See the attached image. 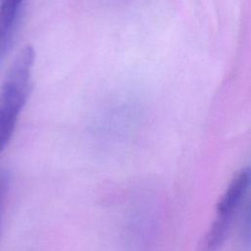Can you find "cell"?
<instances>
[{"instance_id":"obj_3","label":"cell","mask_w":251,"mask_h":251,"mask_svg":"<svg viewBox=\"0 0 251 251\" xmlns=\"http://www.w3.org/2000/svg\"><path fill=\"white\" fill-rule=\"evenodd\" d=\"M233 214H220L217 216L206 233L200 239L197 251H218L226 239L231 228Z\"/></svg>"},{"instance_id":"obj_4","label":"cell","mask_w":251,"mask_h":251,"mask_svg":"<svg viewBox=\"0 0 251 251\" xmlns=\"http://www.w3.org/2000/svg\"><path fill=\"white\" fill-rule=\"evenodd\" d=\"M24 0H0V48L10 40Z\"/></svg>"},{"instance_id":"obj_1","label":"cell","mask_w":251,"mask_h":251,"mask_svg":"<svg viewBox=\"0 0 251 251\" xmlns=\"http://www.w3.org/2000/svg\"><path fill=\"white\" fill-rule=\"evenodd\" d=\"M34 51L25 45L15 58L0 89V155L9 144L30 88Z\"/></svg>"},{"instance_id":"obj_5","label":"cell","mask_w":251,"mask_h":251,"mask_svg":"<svg viewBox=\"0 0 251 251\" xmlns=\"http://www.w3.org/2000/svg\"><path fill=\"white\" fill-rule=\"evenodd\" d=\"M9 176L6 172H0V226L2 223V216H3V209L5 200L7 197L8 189H9Z\"/></svg>"},{"instance_id":"obj_2","label":"cell","mask_w":251,"mask_h":251,"mask_svg":"<svg viewBox=\"0 0 251 251\" xmlns=\"http://www.w3.org/2000/svg\"><path fill=\"white\" fill-rule=\"evenodd\" d=\"M251 187V167L240 169L231 178L217 204V213L234 214V210Z\"/></svg>"},{"instance_id":"obj_6","label":"cell","mask_w":251,"mask_h":251,"mask_svg":"<svg viewBox=\"0 0 251 251\" xmlns=\"http://www.w3.org/2000/svg\"><path fill=\"white\" fill-rule=\"evenodd\" d=\"M242 234L244 236H249L251 234V197L246 203L244 213L242 216Z\"/></svg>"}]
</instances>
